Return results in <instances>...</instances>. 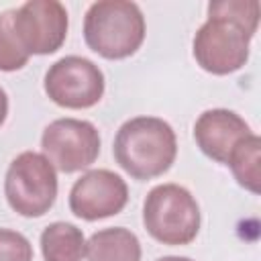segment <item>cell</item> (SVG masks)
I'll use <instances>...</instances> for the list:
<instances>
[{"mask_svg": "<svg viewBox=\"0 0 261 261\" xmlns=\"http://www.w3.org/2000/svg\"><path fill=\"white\" fill-rule=\"evenodd\" d=\"M6 114H8V96H6V92L0 88V126L4 124Z\"/></svg>", "mask_w": 261, "mask_h": 261, "instance_id": "obj_17", "label": "cell"}, {"mask_svg": "<svg viewBox=\"0 0 261 261\" xmlns=\"http://www.w3.org/2000/svg\"><path fill=\"white\" fill-rule=\"evenodd\" d=\"M0 261H33L31 241L10 228H0Z\"/></svg>", "mask_w": 261, "mask_h": 261, "instance_id": "obj_16", "label": "cell"}, {"mask_svg": "<svg viewBox=\"0 0 261 261\" xmlns=\"http://www.w3.org/2000/svg\"><path fill=\"white\" fill-rule=\"evenodd\" d=\"M14 10L0 12V71L22 69L29 61V53L22 49L14 29H12Z\"/></svg>", "mask_w": 261, "mask_h": 261, "instance_id": "obj_14", "label": "cell"}, {"mask_svg": "<svg viewBox=\"0 0 261 261\" xmlns=\"http://www.w3.org/2000/svg\"><path fill=\"white\" fill-rule=\"evenodd\" d=\"M41 149L49 163L63 171L75 173L90 167L100 155V133L90 120L57 118L41 135Z\"/></svg>", "mask_w": 261, "mask_h": 261, "instance_id": "obj_7", "label": "cell"}, {"mask_svg": "<svg viewBox=\"0 0 261 261\" xmlns=\"http://www.w3.org/2000/svg\"><path fill=\"white\" fill-rule=\"evenodd\" d=\"M249 135L251 128L245 118L228 108H210L202 112L194 124L196 145L206 157L218 163H226L234 145Z\"/></svg>", "mask_w": 261, "mask_h": 261, "instance_id": "obj_10", "label": "cell"}, {"mask_svg": "<svg viewBox=\"0 0 261 261\" xmlns=\"http://www.w3.org/2000/svg\"><path fill=\"white\" fill-rule=\"evenodd\" d=\"M208 14H224V16L237 18L257 33L259 2L257 0H214L208 4Z\"/></svg>", "mask_w": 261, "mask_h": 261, "instance_id": "obj_15", "label": "cell"}, {"mask_svg": "<svg viewBox=\"0 0 261 261\" xmlns=\"http://www.w3.org/2000/svg\"><path fill=\"white\" fill-rule=\"evenodd\" d=\"M41 253L45 261H82L86 239L82 228L71 222H51L41 232Z\"/></svg>", "mask_w": 261, "mask_h": 261, "instance_id": "obj_12", "label": "cell"}, {"mask_svg": "<svg viewBox=\"0 0 261 261\" xmlns=\"http://www.w3.org/2000/svg\"><path fill=\"white\" fill-rule=\"evenodd\" d=\"M4 196L16 214L24 218L43 216L57 198L55 167L43 153L22 151L10 161L6 169Z\"/></svg>", "mask_w": 261, "mask_h": 261, "instance_id": "obj_4", "label": "cell"}, {"mask_svg": "<svg viewBox=\"0 0 261 261\" xmlns=\"http://www.w3.org/2000/svg\"><path fill=\"white\" fill-rule=\"evenodd\" d=\"M67 10L57 0H29L14 10L12 29L29 55H51L67 37Z\"/></svg>", "mask_w": 261, "mask_h": 261, "instance_id": "obj_8", "label": "cell"}, {"mask_svg": "<svg viewBox=\"0 0 261 261\" xmlns=\"http://www.w3.org/2000/svg\"><path fill=\"white\" fill-rule=\"evenodd\" d=\"M126 202L128 186L110 169H88L69 190V210L90 222L118 214Z\"/></svg>", "mask_w": 261, "mask_h": 261, "instance_id": "obj_9", "label": "cell"}, {"mask_svg": "<svg viewBox=\"0 0 261 261\" xmlns=\"http://www.w3.org/2000/svg\"><path fill=\"white\" fill-rule=\"evenodd\" d=\"M45 94L51 102L69 110L96 106L104 96V73L88 57L65 55L49 65L45 73Z\"/></svg>", "mask_w": 261, "mask_h": 261, "instance_id": "obj_6", "label": "cell"}, {"mask_svg": "<svg viewBox=\"0 0 261 261\" xmlns=\"http://www.w3.org/2000/svg\"><path fill=\"white\" fill-rule=\"evenodd\" d=\"M141 255L139 237L124 226L100 228L86 241L88 261H141Z\"/></svg>", "mask_w": 261, "mask_h": 261, "instance_id": "obj_11", "label": "cell"}, {"mask_svg": "<svg viewBox=\"0 0 261 261\" xmlns=\"http://www.w3.org/2000/svg\"><path fill=\"white\" fill-rule=\"evenodd\" d=\"M145 16L130 0H98L84 16V41L104 59H126L145 41Z\"/></svg>", "mask_w": 261, "mask_h": 261, "instance_id": "obj_2", "label": "cell"}, {"mask_svg": "<svg viewBox=\"0 0 261 261\" xmlns=\"http://www.w3.org/2000/svg\"><path fill=\"white\" fill-rule=\"evenodd\" d=\"M157 261H192L190 257H179V255H165V257H159Z\"/></svg>", "mask_w": 261, "mask_h": 261, "instance_id": "obj_18", "label": "cell"}, {"mask_svg": "<svg viewBox=\"0 0 261 261\" xmlns=\"http://www.w3.org/2000/svg\"><path fill=\"white\" fill-rule=\"evenodd\" d=\"M253 35L255 31L237 18L208 14L206 22L194 35V59L212 75H228L247 63Z\"/></svg>", "mask_w": 261, "mask_h": 261, "instance_id": "obj_5", "label": "cell"}, {"mask_svg": "<svg viewBox=\"0 0 261 261\" xmlns=\"http://www.w3.org/2000/svg\"><path fill=\"white\" fill-rule=\"evenodd\" d=\"M143 224L163 245H188L200 230V206L184 186L159 184L149 190L143 202Z\"/></svg>", "mask_w": 261, "mask_h": 261, "instance_id": "obj_3", "label": "cell"}, {"mask_svg": "<svg viewBox=\"0 0 261 261\" xmlns=\"http://www.w3.org/2000/svg\"><path fill=\"white\" fill-rule=\"evenodd\" d=\"M226 165L230 167L239 186H243L251 194L261 192V139L255 133L234 145L226 159Z\"/></svg>", "mask_w": 261, "mask_h": 261, "instance_id": "obj_13", "label": "cell"}, {"mask_svg": "<svg viewBox=\"0 0 261 261\" xmlns=\"http://www.w3.org/2000/svg\"><path fill=\"white\" fill-rule=\"evenodd\" d=\"M112 153L116 163L130 177L139 181L159 177L175 161V130L163 118L135 116L116 130Z\"/></svg>", "mask_w": 261, "mask_h": 261, "instance_id": "obj_1", "label": "cell"}]
</instances>
